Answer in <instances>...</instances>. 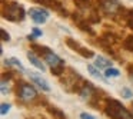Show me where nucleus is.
Masks as SVG:
<instances>
[{
	"instance_id": "f257e3e1",
	"label": "nucleus",
	"mask_w": 133,
	"mask_h": 119,
	"mask_svg": "<svg viewBox=\"0 0 133 119\" xmlns=\"http://www.w3.org/2000/svg\"><path fill=\"white\" fill-rule=\"evenodd\" d=\"M106 115L110 116L113 119H133V115L117 101L109 99L107 101V106H106Z\"/></svg>"
},
{
	"instance_id": "f03ea898",
	"label": "nucleus",
	"mask_w": 133,
	"mask_h": 119,
	"mask_svg": "<svg viewBox=\"0 0 133 119\" xmlns=\"http://www.w3.org/2000/svg\"><path fill=\"white\" fill-rule=\"evenodd\" d=\"M44 62H47V65L52 67V73H55L56 76L63 73V60L53 52H49L47 49H44Z\"/></svg>"
},
{
	"instance_id": "7ed1b4c3",
	"label": "nucleus",
	"mask_w": 133,
	"mask_h": 119,
	"mask_svg": "<svg viewBox=\"0 0 133 119\" xmlns=\"http://www.w3.org/2000/svg\"><path fill=\"white\" fill-rule=\"evenodd\" d=\"M3 15H4V19H9L12 22H17V20H23L24 19V10L17 3H10L4 7Z\"/></svg>"
},
{
	"instance_id": "20e7f679",
	"label": "nucleus",
	"mask_w": 133,
	"mask_h": 119,
	"mask_svg": "<svg viewBox=\"0 0 133 119\" xmlns=\"http://www.w3.org/2000/svg\"><path fill=\"white\" fill-rule=\"evenodd\" d=\"M17 96L24 102H30L33 99H36L37 96V92L36 89L29 83H20V86L17 87Z\"/></svg>"
},
{
	"instance_id": "39448f33",
	"label": "nucleus",
	"mask_w": 133,
	"mask_h": 119,
	"mask_svg": "<svg viewBox=\"0 0 133 119\" xmlns=\"http://www.w3.org/2000/svg\"><path fill=\"white\" fill-rule=\"evenodd\" d=\"M29 15H30V17H32V20L37 24L44 23V22L47 20V17H49V12L44 10V9H39V7H32V9L29 10Z\"/></svg>"
},
{
	"instance_id": "423d86ee",
	"label": "nucleus",
	"mask_w": 133,
	"mask_h": 119,
	"mask_svg": "<svg viewBox=\"0 0 133 119\" xmlns=\"http://www.w3.org/2000/svg\"><path fill=\"white\" fill-rule=\"evenodd\" d=\"M99 4H100L102 10L107 15H115L120 9V4L117 0H99Z\"/></svg>"
},
{
	"instance_id": "0eeeda50",
	"label": "nucleus",
	"mask_w": 133,
	"mask_h": 119,
	"mask_svg": "<svg viewBox=\"0 0 133 119\" xmlns=\"http://www.w3.org/2000/svg\"><path fill=\"white\" fill-rule=\"evenodd\" d=\"M29 78H30V80L35 82V83L37 85V86L40 87L42 90H44V92H49V90H50L49 83H47V82L44 80V79L42 78V76L39 75V73H36V72H30V73H29Z\"/></svg>"
},
{
	"instance_id": "6e6552de",
	"label": "nucleus",
	"mask_w": 133,
	"mask_h": 119,
	"mask_svg": "<svg viewBox=\"0 0 133 119\" xmlns=\"http://www.w3.org/2000/svg\"><path fill=\"white\" fill-rule=\"evenodd\" d=\"M93 93H95V87H93L92 83H84V86L80 89V92H79V95H80V98L83 99V101H89L90 98L93 96Z\"/></svg>"
},
{
	"instance_id": "1a4fd4ad",
	"label": "nucleus",
	"mask_w": 133,
	"mask_h": 119,
	"mask_svg": "<svg viewBox=\"0 0 133 119\" xmlns=\"http://www.w3.org/2000/svg\"><path fill=\"white\" fill-rule=\"evenodd\" d=\"M27 59L30 60V63H32L33 66H36L37 69H40L42 72H44V70H46V66H44V65L40 62V59H39V58H36V56L33 55L32 52H29V53H27Z\"/></svg>"
},
{
	"instance_id": "9d476101",
	"label": "nucleus",
	"mask_w": 133,
	"mask_h": 119,
	"mask_svg": "<svg viewBox=\"0 0 133 119\" xmlns=\"http://www.w3.org/2000/svg\"><path fill=\"white\" fill-rule=\"evenodd\" d=\"M96 67H99V69H109V67H112V62L109 59L103 58V56H97L96 58Z\"/></svg>"
},
{
	"instance_id": "9b49d317",
	"label": "nucleus",
	"mask_w": 133,
	"mask_h": 119,
	"mask_svg": "<svg viewBox=\"0 0 133 119\" xmlns=\"http://www.w3.org/2000/svg\"><path fill=\"white\" fill-rule=\"evenodd\" d=\"M87 70H89L90 73H92V76H95V78H97L99 80H103L106 82V76H103L100 72H99L97 69H96V66H93V65H87Z\"/></svg>"
},
{
	"instance_id": "f8f14e48",
	"label": "nucleus",
	"mask_w": 133,
	"mask_h": 119,
	"mask_svg": "<svg viewBox=\"0 0 133 119\" xmlns=\"http://www.w3.org/2000/svg\"><path fill=\"white\" fill-rule=\"evenodd\" d=\"M4 65H6V66H16V67H19V69L20 70H24V67L22 66V63H20V60H19V59H16V58H10V59H6V60H4Z\"/></svg>"
},
{
	"instance_id": "ddd939ff",
	"label": "nucleus",
	"mask_w": 133,
	"mask_h": 119,
	"mask_svg": "<svg viewBox=\"0 0 133 119\" xmlns=\"http://www.w3.org/2000/svg\"><path fill=\"white\" fill-rule=\"evenodd\" d=\"M49 112L52 113V115L55 116L56 119H66V116H64V113L62 112V110H59L57 108H49Z\"/></svg>"
},
{
	"instance_id": "4468645a",
	"label": "nucleus",
	"mask_w": 133,
	"mask_h": 119,
	"mask_svg": "<svg viewBox=\"0 0 133 119\" xmlns=\"http://www.w3.org/2000/svg\"><path fill=\"white\" fill-rule=\"evenodd\" d=\"M119 75H120V72H119L117 69H115V67H109V69H106V72H104V76H106V78H117Z\"/></svg>"
},
{
	"instance_id": "2eb2a0df",
	"label": "nucleus",
	"mask_w": 133,
	"mask_h": 119,
	"mask_svg": "<svg viewBox=\"0 0 133 119\" xmlns=\"http://www.w3.org/2000/svg\"><path fill=\"white\" fill-rule=\"evenodd\" d=\"M75 3L80 9H89L90 7V0H75Z\"/></svg>"
},
{
	"instance_id": "dca6fc26",
	"label": "nucleus",
	"mask_w": 133,
	"mask_h": 119,
	"mask_svg": "<svg viewBox=\"0 0 133 119\" xmlns=\"http://www.w3.org/2000/svg\"><path fill=\"white\" fill-rule=\"evenodd\" d=\"M77 52L80 53L82 56H84V58H93V56H95V55H93V52H92V50L83 49V47H79V49H77Z\"/></svg>"
},
{
	"instance_id": "f3484780",
	"label": "nucleus",
	"mask_w": 133,
	"mask_h": 119,
	"mask_svg": "<svg viewBox=\"0 0 133 119\" xmlns=\"http://www.w3.org/2000/svg\"><path fill=\"white\" fill-rule=\"evenodd\" d=\"M124 47H126L127 50H130V52H133V36H129V37L124 40Z\"/></svg>"
},
{
	"instance_id": "a211bd4d",
	"label": "nucleus",
	"mask_w": 133,
	"mask_h": 119,
	"mask_svg": "<svg viewBox=\"0 0 133 119\" xmlns=\"http://www.w3.org/2000/svg\"><path fill=\"white\" fill-rule=\"evenodd\" d=\"M122 95H123V98L129 99V98H132V96H133V93H132V90H130V89L123 87V89H122Z\"/></svg>"
},
{
	"instance_id": "6ab92c4d",
	"label": "nucleus",
	"mask_w": 133,
	"mask_h": 119,
	"mask_svg": "<svg viewBox=\"0 0 133 119\" xmlns=\"http://www.w3.org/2000/svg\"><path fill=\"white\" fill-rule=\"evenodd\" d=\"M9 110H10V105L9 103H2V109H0V113H2V115H6Z\"/></svg>"
},
{
	"instance_id": "aec40b11",
	"label": "nucleus",
	"mask_w": 133,
	"mask_h": 119,
	"mask_svg": "<svg viewBox=\"0 0 133 119\" xmlns=\"http://www.w3.org/2000/svg\"><path fill=\"white\" fill-rule=\"evenodd\" d=\"M80 119H96V118L93 115H90V113L83 112V113H80Z\"/></svg>"
},
{
	"instance_id": "412c9836",
	"label": "nucleus",
	"mask_w": 133,
	"mask_h": 119,
	"mask_svg": "<svg viewBox=\"0 0 133 119\" xmlns=\"http://www.w3.org/2000/svg\"><path fill=\"white\" fill-rule=\"evenodd\" d=\"M43 33H42V30H39V29H33V37H39V36H42Z\"/></svg>"
},
{
	"instance_id": "4be33fe9",
	"label": "nucleus",
	"mask_w": 133,
	"mask_h": 119,
	"mask_svg": "<svg viewBox=\"0 0 133 119\" xmlns=\"http://www.w3.org/2000/svg\"><path fill=\"white\" fill-rule=\"evenodd\" d=\"M2 36H3V40H10L9 33H6V30H4V29H2Z\"/></svg>"
},
{
	"instance_id": "5701e85b",
	"label": "nucleus",
	"mask_w": 133,
	"mask_h": 119,
	"mask_svg": "<svg viewBox=\"0 0 133 119\" xmlns=\"http://www.w3.org/2000/svg\"><path fill=\"white\" fill-rule=\"evenodd\" d=\"M127 23H129V26L133 29V12L130 13V16H129V19H127Z\"/></svg>"
},
{
	"instance_id": "b1692460",
	"label": "nucleus",
	"mask_w": 133,
	"mask_h": 119,
	"mask_svg": "<svg viewBox=\"0 0 133 119\" xmlns=\"http://www.w3.org/2000/svg\"><path fill=\"white\" fill-rule=\"evenodd\" d=\"M132 79H133V75H132Z\"/></svg>"
}]
</instances>
